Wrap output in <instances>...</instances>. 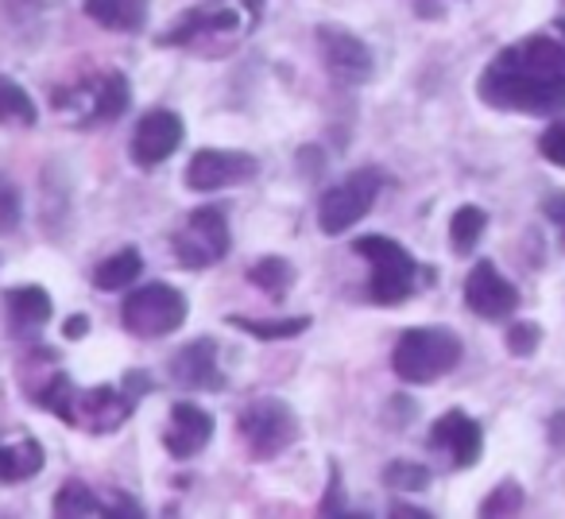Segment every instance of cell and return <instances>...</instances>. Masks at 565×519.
Wrapping results in <instances>:
<instances>
[{
    "instance_id": "34",
    "label": "cell",
    "mask_w": 565,
    "mask_h": 519,
    "mask_svg": "<svg viewBox=\"0 0 565 519\" xmlns=\"http://www.w3.org/2000/svg\"><path fill=\"white\" fill-rule=\"evenodd\" d=\"M86 330H89V322H86V318H82V315H74L71 322L63 326V338H66V341H78V338H86Z\"/></svg>"
},
{
    "instance_id": "28",
    "label": "cell",
    "mask_w": 565,
    "mask_h": 519,
    "mask_svg": "<svg viewBox=\"0 0 565 519\" xmlns=\"http://www.w3.org/2000/svg\"><path fill=\"white\" fill-rule=\"evenodd\" d=\"M523 508V488L515 480H503L484 504H480V516H508V511H519Z\"/></svg>"
},
{
    "instance_id": "27",
    "label": "cell",
    "mask_w": 565,
    "mask_h": 519,
    "mask_svg": "<svg viewBox=\"0 0 565 519\" xmlns=\"http://www.w3.org/2000/svg\"><path fill=\"white\" fill-rule=\"evenodd\" d=\"M384 485L392 488V492H423L426 485H430V469L418 462H392L384 469Z\"/></svg>"
},
{
    "instance_id": "18",
    "label": "cell",
    "mask_w": 565,
    "mask_h": 519,
    "mask_svg": "<svg viewBox=\"0 0 565 519\" xmlns=\"http://www.w3.org/2000/svg\"><path fill=\"white\" fill-rule=\"evenodd\" d=\"M128 97H132V89H128V78L120 71L105 74L102 82H97L94 97H89V113H86V125H105V120H117L120 113L128 109Z\"/></svg>"
},
{
    "instance_id": "23",
    "label": "cell",
    "mask_w": 565,
    "mask_h": 519,
    "mask_svg": "<svg viewBox=\"0 0 565 519\" xmlns=\"http://www.w3.org/2000/svg\"><path fill=\"white\" fill-rule=\"evenodd\" d=\"M248 279H252V287H259V292L267 295V299H282L295 284V268L282 256H267V260H259V264H252Z\"/></svg>"
},
{
    "instance_id": "10",
    "label": "cell",
    "mask_w": 565,
    "mask_h": 519,
    "mask_svg": "<svg viewBox=\"0 0 565 519\" xmlns=\"http://www.w3.org/2000/svg\"><path fill=\"white\" fill-rule=\"evenodd\" d=\"M465 307L472 315L488 318V322H500V318L519 310V292L500 276L492 260H480L477 268L469 272V279H465Z\"/></svg>"
},
{
    "instance_id": "9",
    "label": "cell",
    "mask_w": 565,
    "mask_h": 519,
    "mask_svg": "<svg viewBox=\"0 0 565 519\" xmlns=\"http://www.w3.org/2000/svg\"><path fill=\"white\" fill-rule=\"evenodd\" d=\"M259 171V163L244 151H217V148H202L190 156L186 163V187L198 194H210V190H225L236 182L252 179Z\"/></svg>"
},
{
    "instance_id": "2",
    "label": "cell",
    "mask_w": 565,
    "mask_h": 519,
    "mask_svg": "<svg viewBox=\"0 0 565 519\" xmlns=\"http://www.w3.org/2000/svg\"><path fill=\"white\" fill-rule=\"evenodd\" d=\"M480 102L492 105V109L550 113L565 105V82H539L495 59L484 71V78H480Z\"/></svg>"
},
{
    "instance_id": "24",
    "label": "cell",
    "mask_w": 565,
    "mask_h": 519,
    "mask_svg": "<svg viewBox=\"0 0 565 519\" xmlns=\"http://www.w3.org/2000/svg\"><path fill=\"white\" fill-rule=\"evenodd\" d=\"M55 516L66 519H82V516H105V500L82 480H66L55 496Z\"/></svg>"
},
{
    "instance_id": "19",
    "label": "cell",
    "mask_w": 565,
    "mask_h": 519,
    "mask_svg": "<svg viewBox=\"0 0 565 519\" xmlns=\"http://www.w3.org/2000/svg\"><path fill=\"white\" fill-rule=\"evenodd\" d=\"M4 307H9L12 322L20 326V330H35V326H43L51 318V295L43 292V287H12V292H4Z\"/></svg>"
},
{
    "instance_id": "33",
    "label": "cell",
    "mask_w": 565,
    "mask_h": 519,
    "mask_svg": "<svg viewBox=\"0 0 565 519\" xmlns=\"http://www.w3.org/2000/svg\"><path fill=\"white\" fill-rule=\"evenodd\" d=\"M546 218L554 221L557 233H562V241H565V194L550 198V202H546Z\"/></svg>"
},
{
    "instance_id": "30",
    "label": "cell",
    "mask_w": 565,
    "mask_h": 519,
    "mask_svg": "<svg viewBox=\"0 0 565 519\" xmlns=\"http://www.w3.org/2000/svg\"><path fill=\"white\" fill-rule=\"evenodd\" d=\"M539 151L550 159V163L562 167V171H565V120H554V125H550L546 133H542Z\"/></svg>"
},
{
    "instance_id": "12",
    "label": "cell",
    "mask_w": 565,
    "mask_h": 519,
    "mask_svg": "<svg viewBox=\"0 0 565 519\" xmlns=\"http://www.w3.org/2000/svg\"><path fill=\"white\" fill-rule=\"evenodd\" d=\"M430 449L446 454L454 469H469V465L480 462V449H484V434H480V423L465 415V411H449V415H441L438 423H434Z\"/></svg>"
},
{
    "instance_id": "32",
    "label": "cell",
    "mask_w": 565,
    "mask_h": 519,
    "mask_svg": "<svg viewBox=\"0 0 565 519\" xmlns=\"http://www.w3.org/2000/svg\"><path fill=\"white\" fill-rule=\"evenodd\" d=\"M345 511V500H341V473H338V465L330 469V492H326V500H322V516H341Z\"/></svg>"
},
{
    "instance_id": "16",
    "label": "cell",
    "mask_w": 565,
    "mask_h": 519,
    "mask_svg": "<svg viewBox=\"0 0 565 519\" xmlns=\"http://www.w3.org/2000/svg\"><path fill=\"white\" fill-rule=\"evenodd\" d=\"M86 17L109 32H140L148 20V0H86Z\"/></svg>"
},
{
    "instance_id": "26",
    "label": "cell",
    "mask_w": 565,
    "mask_h": 519,
    "mask_svg": "<svg viewBox=\"0 0 565 519\" xmlns=\"http://www.w3.org/2000/svg\"><path fill=\"white\" fill-rule=\"evenodd\" d=\"M484 225H488V213L480 205H461L449 221V241H454L457 252H469L472 244L484 236Z\"/></svg>"
},
{
    "instance_id": "7",
    "label": "cell",
    "mask_w": 565,
    "mask_h": 519,
    "mask_svg": "<svg viewBox=\"0 0 565 519\" xmlns=\"http://www.w3.org/2000/svg\"><path fill=\"white\" fill-rule=\"evenodd\" d=\"M241 434L256 457H279L299 438V419L282 400H256L241 411Z\"/></svg>"
},
{
    "instance_id": "4",
    "label": "cell",
    "mask_w": 565,
    "mask_h": 519,
    "mask_svg": "<svg viewBox=\"0 0 565 519\" xmlns=\"http://www.w3.org/2000/svg\"><path fill=\"white\" fill-rule=\"evenodd\" d=\"M356 252H361L364 260H372V299L384 303V307H395V303H403L411 292H415V260H411V252L403 248L399 241H392V236H361V241L353 244Z\"/></svg>"
},
{
    "instance_id": "13",
    "label": "cell",
    "mask_w": 565,
    "mask_h": 519,
    "mask_svg": "<svg viewBox=\"0 0 565 519\" xmlns=\"http://www.w3.org/2000/svg\"><path fill=\"white\" fill-rule=\"evenodd\" d=\"M210 438H213L210 411H202L198 403H174L171 419H167V431H163L167 454L179 457V462H190L194 454H202Z\"/></svg>"
},
{
    "instance_id": "15",
    "label": "cell",
    "mask_w": 565,
    "mask_h": 519,
    "mask_svg": "<svg viewBox=\"0 0 565 519\" xmlns=\"http://www.w3.org/2000/svg\"><path fill=\"white\" fill-rule=\"evenodd\" d=\"M495 59L539 82H565V43L550 40V35H531V40L515 43Z\"/></svg>"
},
{
    "instance_id": "21",
    "label": "cell",
    "mask_w": 565,
    "mask_h": 519,
    "mask_svg": "<svg viewBox=\"0 0 565 519\" xmlns=\"http://www.w3.org/2000/svg\"><path fill=\"white\" fill-rule=\"evenodd\" d=\"M202 32H236V12L221 9V12H190L182 24H174L167 35H159L163 47H174V43H186Z\"/></svg>"
},
{
    "instance_id": "3",
    "label": "cell",
    "mask_w": 565,
    "mask_h": 519,
    "mask_svg": "<svg viewBox=\"0 0 565 519\" xmlns=\"http://www.w3.org/2000/svg\"><path fill=\"white\" fill-rule=\"evenodd\" d=\"M186 295L171 284H148L132 292L120 307V322L136 338H167L186 322Z\"/></svg>"
},
{
    "instance_id": "25",
    "label": "cell",
    "mask_w": 565,
    "mask_h": 519,
    "mask_svg": "<svg viewBox=\"0 0 565 519\" xmlns=\"http://www.w3.org/2000/svg\"><path fill=\"white\" fill-rule=\"evenodd\" d=\"M35 102L17 78L0 74V125H35Z\"/></svg>"
},
{
    "instance_id": "8",
    "label": "cell",
    "mask_w": 565,
    "mask_h": 519,
    "mask_svg": "<svg viewBox=\"0 0 565 519\" xmlns=\"http://www.w3.org/2000/svg\"><path fill=\"white\" fill-rule=\"evenodd\" d=\"M318 51H322L326 71L345 86H361L376 71V55L369 51V43L341 28H318Z\"/></svg>"
},
{
    "instance_id": "20",
    "label": "cell",
    "mask_w": 565,
    "mask_h": 519,
    "mask_svg": "<svg viewBox=\"0 0 565 519\" xmlns=\"http://www.w3.org/2000/svg\"><path fill=\"white\" fill-rule=\"evenodd\" d=\"M143 272V256L136 248H120L117 256L102 260L94 272V287L97 292H125L132 279H140Z\"/></svg>"
},
{
    "instance_id": "22",
    "label": "cell",
    "mask_w": 565,
    "mask_h": 519,
    "mask_svg": "<svg viewBox=\"0 0 565 519\" xmlns=\"http://www.w3.org/2000/svg\"><path fill=\"white\" fill-rule=\"evenodd\" d=\"M228 326H236V330H244L256 341H287V338L307 333L310 318H241V315H233Z\"/></svg>"
},
{
    "instance_id": "5",
    "label": "cell",
    "mask_w": 565,
    "mask_h": 519,
    "mask_svg": "<svg viewBox=\"0 0 565 519\" xmlns=\"http://www.w3.org/2000/svg\"><path fill=\"white\" fill-rule=\"evenodd\" d=\"M174 260L182 268H210L217 260L228 256L233 248V233H228V218L221 205H202L194 210L174 233Z\"/></svg>"
},
{
    "instance_id": "31",
    "label": "cell",
    "mask_w": 565,
    "mask_h": 519,
    "mask_svg": "<svg viewBox=\"0 0 565 519\" xmlns=\"http://www.w3.org/2000/svg\"><path fill=\"white\" fill-rule=\"evenodd\" d=\"M20 225V194L12 182L0 179V233H12Z\"/></svg>"
},
{
    "instance_id": "11",
    "label": "cell",
    "mask_w": 565,
    "mask_h": 519,
    "mask_svg": "<svg viewBox=\"0 0 565 519\" xmlns=\"http://www.w3.org/2000/svg\"><path fill=\"white\" fill-rule=\"evenodd\" d=\"M182 144V117L171 109H151L140 117L132 133V159L140 167H159L179 151Z\"/></svg>"
},
{
    "instance_id": "36",
    "label": "cell",
    "mask_w": 565,
    "mask_h": 519,
    "mask_svg": "<svg viewBox=\"0 0 565 519\" xmlns=\"http://www.w3.org/2000/svg\"><path fill=\"white\" fill-rule=\"evenodd\" d=\"M554 28H557V32H562V43H565V20H557Z\"/></svg>"
},
{
    "instance_id": "17",
    "label": "cell",
    "mask_w": 565,
    "mask_h": 519,
    "mask_svg": "<svg viewBox=\"0 0 565 519\" xmlns=\"http://www.w3.org/2000/svg\"><path fill=\"white\" fill-rule=\"evenodd\" d=\"M47 454L35 438H20L12 446H0V480L4 485H20V480H32L43 469Z\"/></svg>"
},
{
    "instance_id": "35",
    "label": "cell",
    "mask_w": 565,
    "mask_h": 519,
    "mask_svg": "<svg viewBox=\"0 0 565 519\" xmlns=\"http://www.w3.org/2000/svg\"><path fill=\"white\" fill-rule=\"evenodd\" d=\"M392 516H395V519H426V516H430V511L415 508V504H395Z\"/></svg>"
},
{
    "instance_id": "14",
    "label": "cell",
    "mask_w": 565,
    "mask_h": 519,
    "mask_svg": "<svg viewBox=\"0 0 565 519\" xmlns=\"http://www.w3.org/2000/svg\"><path fill=\"white\" fill-rule=\"evenodd\" d=\"M171 380L179 388H190V392H217V388H225V377L217 369V346L210 338L182 346L171 357Z\"/></svg>"
},
{
    "instance_id": "1",
    "label": "cell",
    "mask_w": 565,
    "mask_h": 519,
    "mask_svg": "<svg viewBox=\"0 0 565 519\" xmlns=\"http://www.w3.org/2000/svg\"><path fill=\"white\" fill-rule=\"evenodd\" d=\"M461 364V338L441 326H418L399 338L392 353V369L407 384H434L438 377Z\"/></svg>"
},
{
    "instance_id": "6",
    "label": "cell",
    "mask_w": 565,
    "mask_h": 519,
    "mask_svg": "<svg viewBox=\"0 0 565 519\" xmlns=\"http://www.w3.org/2000/svg\"><path fill=\"white\" fill-rule=\"evenodd\" d=\"M376 194H380V174L372 167L345 174L318 202V225H322V233L341 236L345 229H353L361 218H369V210L376 205Z\"/></svg>"
},
{
    "instance_id": "29",
    "label": "cell",
    "mask_w": 565,
    "mask_h": 519,
    "mask_svg": "<svg viewBox=\"0 0 565 519\" xmlns=\"http://www.w3.org/2000/svg\"><path fill=\"white\" fill-rule=\"evenodd\" d=\"M539 341H542V326H534V322H515L508 330V349L515 357H531L534 349H539Z\"/></svg>"
}]
</instances>
